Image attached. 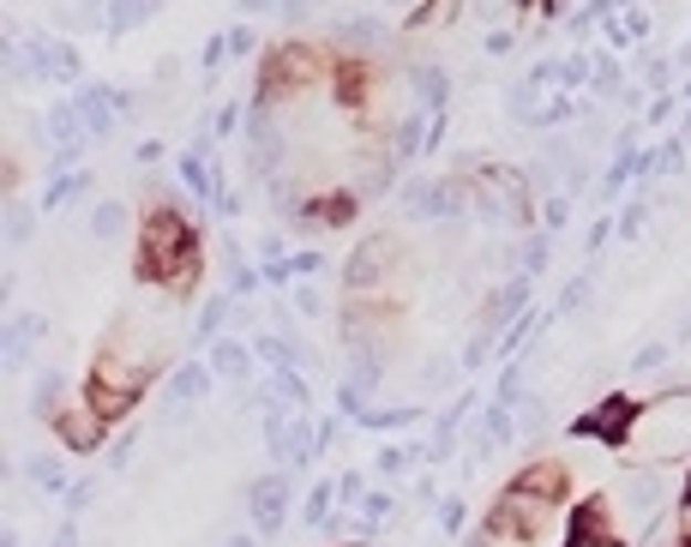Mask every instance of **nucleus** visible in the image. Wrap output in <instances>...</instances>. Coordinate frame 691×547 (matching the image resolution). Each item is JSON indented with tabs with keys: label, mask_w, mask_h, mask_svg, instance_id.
Instances as JSON below:
<instances>
[{
	"label": "nucleus",
	"mask_w": 691,
	"mask_h": 547,
	"mask_svg": "<svg viewBox=\"0 0 691 547\" xmlns=\"http://www.w3.org/2000/svg\"><path fill=\"white\" fill-rule=\"evenodd\" d=\"M668 494H673V475L668 470H631L626 482H619V512L631 517V524H656V512L668 505Z\"/></svg>",
	"instance_id": "1"
},
{
	"label": "nucleus",
	"mask_w": 691,
	"mask_h": 547,
	"mask_svg": "<svg viewBox=\"0 0 691 547\" xmlns=\"http://www.w3.org/2000/svg\"><path fill=\"white\" fill-rule=\"evenodd\" d=\"M103 421H108V415H103V409H96L91 398L54 409V433H61V440L73 445V451H91L96 440H103Z\"/></svg>",
	"instance_id": "2"
},
{
	"label": "nucleus",
	"mask_w": 691,
	"mask_h": 547,
	"mask_svg": "<svg viewBox=\"0 0 691 547\" xmlns=\"http://www.w3.org/2000/svg\"><path fill=\"white\" fill-rule=\"evenodd\" d=\"M283 512H289V475L276 470L253 487V524L265 529V536H276V529H283Z\"/></svg>",
	"instance_id": "3"
},
{
	"label": "nucleus",
	"mask_w": 691,
	"mask_h": 547,
	"mask_svg": "<svg viewBox=\"0 0 691 547\" xmlns=\"http://www.w3.org/2000/svg\"><path fill=\"white\" fill-rule=\"evenodd\" d=\"M391 259H397L391 241H367V248L349 259V290H379L385 271H391Z\"/></svg>",
	"instance_id": "4"
},
{
	"label": "nucleus",
	"mask_w": 691,
	"mask_h": 547,
	"mask_svg": "<svg viewBox=\"0 0 691 547\" xmlns=\"http://www.w3.org/2000/svg\"><path fill=\"white\" fill-rule=\"evenodd\" d=\"M205 391H211V367L187 361V367H175V374H169V403H175V409H192Z\"/></svg>",
	"instance_id": "5"
},
{
	"label": "nucleus",
	"mask_w": 691,
	"mask_h": 547,
	"mask_svg": "<svg viewBox=\"0 0 691 547\" xmlns=\"http://www.w3.org/2000/svg\"><path fill=\"white\" fill-rule=\"evenodd\" d=\"M626 415H631L626 403H601V409H589V415L577 421V440H619V433H626Z\"/></svg>",
	"instance_id": "6"
},
{
	"label": "nucleus",
	"mask_w": 691,
	"mask_h": 547,
	"mask_svg": "<svg viewBox=\"0 0 691 547\" xmlns=\"http://www.w3.org/2000/svg\"><path fill=\"white\" fill-rule=\"evenodd\" d=\"M247 367H253V349L234 344V337H217V349H211V374H217V379H234V386H241Z\"/></svg>",
	"instance_id": "7"
},
{
	"label": "nucleus",
	"mask_w": 691,
	"mask_h": 547,
	"mask_svg": "<svg viewBox=\"0 0 691 547\" xmlns=\"http://www.w3.org/2000/svg\"><path fill=\"white\" fill-rule=\"evenodd\" d=\"M157 7L163 0H115V7H108V36H127V31H138V24L145 19H157Z\"/></svg>",
	"instance_id": "8"
},
{
	"label": "nucleus",
	"mask_w": 691,
	"mask_h": 547,
	"mask_svg": "<svg viewBox=\"0 0 691 547\" xmlns=\"http://www.w3.org/2000/svg\"><path fill=\"white\" fill-rule=\"evenodd\" d=\"M265 403H307V379L295 367H271L265 374Z\"/></svg>",
	"instance_id": "9"
},
{
	"label": "nucleus",
	"mask_w": 691,
	"mask_h": 547,
	"mask_svg": "<svg viewBox=\"0 0 691 547\" xmlns=\"http://www.w3.org/2000/svg\"><path fill=\"white\" fill-rule=\"evenodd\" d=\"M565 482H572V475H565V463H530V475H523L517 487H530V494H542V499H559Z\"/></svg>",
	"instance_id": "10"
},
{
	"label": "nucleus",
	"mask_w": 691,
	"mask_h": 547,
	"mask_svg": "<svg viewBox=\"0 0 691 547\" xmlns=\"http://www.w3.org/2000/svg\"><path fill=\"white\" fill-rule=\"evenodd\" d=\"M121 229H127V204H121V199H103V204L91 211V241H115Z\"/></svg>",
	"instance_id": "11"
},
{
	"label": "nucleus",
	"mask_w": 691,
	"mask_h": 547,
	"mask_svg": "<svg viewBox=\"0 0 691 547\" xmlns=\"http://www.w3.org/2000/svg\"><path fill=\"white\" fill-rule=\"evenodd\" d=\"M415 103L421 108L446 103V73H439V66H415Z\"/></svg>",
	"instance_id": "12"
},
{
	"label": "nucleus",
	"mask_w": 691,
	"mask_h": 547,
	"mask_svg": "<svg viewBox=\"0 0 691 547\" xmlns=\"http://www.w3.org/2000/svg\"><path fill=\"white\" fill-rule=\"evenodd\" d=\"M229 319V301L223 295H217V301H205V307H199V325H192V344H211V337H217V325H223Z\"/></svg>",
	"instance_id": "13"
},
{
	"label": "nucleus",
	"mask_w": 691,
	"mask_h": 547,
	"mask_svg": "<svg viewBox=\"0 0 691 547\" xmlns=\"http://www.w3.org/2000/svg\"><path fill=\"white\" fill-rule=\"evenodd\" d=\"M463 524H469V505L463 499H439V529H446V536H463Z\"/></svg>",
	"instance_id": "14"
},
{
	"label": "nucleus",
	"mask_w": 691,
	"mask_h": 547,
	"mask_svg": "<svg viewBox=\"0 0 691 547\" xmlns=\"http://www.w3.org/2000/svg\"><path fill=\"white\" fill-rule=\"evenodd\" d=\"M535 325H542L535 313H517V319H511V332H505V355H517L523 344H530V337H535Z\"/></svg>",
	"instance_id": "15"
},
{
	"label": "nucleus",
	"mask_w": 691,
	"mask_h": 547,
	"mask_svg": "<svg viewBox=\"0 0 691 547\" xmlns=\"http://www.w3.org/2000/svg\"><path fill=\"white\" fill-rule=\"evenodd\" d=\"M589 78H596V61H584V54L559 61V85H589Z\"/></svg>",
	"instance_id": "16"
},
{
	"label": "nucleus",
	"mask_w": 691,
	"mask_h": 547,
	"mask_svg": "<svg viewBox=\"0 0 691 547\" xmlns=\"http://www.w3.org/2000/svg\"><path fill=\"white\" fill-rule=\"evenodd\" d=\"M24 235H31V211H24L19 199H7V241H12V248H19Z\"/></svg>",
	"instance_id": "17"
},
{
	"label": "nucleus",
	"mask_w": 691,
	"mask_h": 547,
	"mask_svg": "<svg viewBox=\"0 0 691 547\" xmlns=\"http://www.w3.org/2000/svg\"><path fill=\"white\" fill-rule=\"evenodd\" d=\"M661 361H668V344H643L638 355H631V374H643V379H649Z\"/></svg>",
	"instance_id": "18"
},
{
	"label": "nucleus",
	"mask_w": 691,
	"mask_h": 547,
	"mask_svg": "<svg viewBox=\"0 0 691 547\" xmlns=\"http://www.w3.org/2000/svg\"><path fill=\"white\" fill-rule=\"evenodd\" d=\"M415 457H421V451H404V445H385V451H379V470H385V475H404V470H409V463H415Z\"/></svg>",
	"instance_id": "19"
},
{
	"label": "nucleus",
	"mask_w": 691,
	"mask_h": 547,
	"mask_svg": "<svg viewBox=\"0 0 691 547\" xmlns=\"http://www.w3.org/2000/svg\"><path fill=\"white\" fill-rule=\"evenodd\" d=\"M589 85H596V91H601V97H619V66H614V61H607V54H601V61H596V78H589Z\"/></svg>",
	"instance_id": "20"
},
{
	"label": "nucleus",
	"mask_w": 691,
	"mask_h": 547,
	"mask_svg": "<svg viewBox=\"0 0 691 547\" xmlns=\"http://www.w3.org/2000/svg\"><path fill=\"white\" fill-rule=\"evenodd\" d=\"M31 482L54 494V487H61V463H54V457H31Z\"/></svg>",
	"instance_id": "21"
},
{
	"label": "nucleus",
	"mask_w": 691,
	"mask_h": 547,
	"mask_svg": "<svg viewBox=\"0 0 691 547\" xmlns=\"http://www.w3.org/2000/svg\"><path fill=\"white\" fill-rule=\"evenodd\" d=\"M584 301H589V277H572V283H565V295H559V313H577Z\"/></svg>",
	"instance_id": "22"
},
{
	"label": "nucleus",
	"mask_w": 691,
	"mask_h": 547,
	"mask_svg": "<svg viewBox=\"0 0 691 547\" xmlns=\"http://www.w3.org/2000/svg\"><path fill=\"white\" fill-rule=\"evenodd\" d=\"M61 403V374H43L36 379V409H54Z\"/></svg>",
	"instance_id": "23"
},
{
	"label": "nucleus",
	"mask_w": 691,
	"mask_h": 547,
	"mask_svg": "<svg viewBox=\"0 0 691 547\" xmlns=\"http://www.w3.org/2000/svg\"><path fill=\"white\" fill-rule=\"evenodd\" d=\"M500 403H523V374H517V367H505V374H500Z\"/></svg>",
	"instance_id": "24"
},
{
	"label": "nucleus",
	"mask_w": 691,
	"mask_h": 547,
	"mask_svg": "<svg viewBox=\"0 0 691 547\" xmlns=\"http://www.w3.org/2000/svg\"><path fill=\"white\" fill-rule=\"evenodd\" d=\"M362 505H367V517H362L367 529H379V524H385V512H391V499H385V494H367Z\"/></svg>",
	"instance_id": "25"
},
{
	"label": "nucleus",
	"mask_w": 691,
	"mask_h": 547,
	"mask_svg": "<svg viewBox=\"0 0 691 547\" xmlns=\"http://www.w3.org/2000/svg\"><path fill=\"white\" fill-rule=\"evenodd\" d=\"M565 217H572V199H547L542 223H547V229H565Z\"/></svg>",
	"instance_id": "26"
},
{
	"label": "nucleus",
	"mask_w": 691,
	"mask_h": 547,
	"mask_svg": "<svg viewBox=\"0 0 691 547\" xmlns=\"http://www.w3.org/2000/svg\"><path fill=\"white\" fill-rule=\"evenodd\" d=\"M91 499H96V475H91V482H78L73 494H66V512H85Z\"/></svg>",
	"instance_id": "27"
},
{
	"label": "nucleus",
	"mask_w": 691,
	"mask_h": 547,
	"mask_svg": "<svg viewBox=\"0 0 691 547\" xmlns=\"http://www.w3.org/2000/svg\"><path fill=\"white\" fill-rule=\"evenodd\" d=\"M337 499L343 505H362L367 494H362V475H343V482H337Z\"/></svg>",
	"instance_id": "28"
},
{
	"label": "nucleus",
	"mask_w": 691,
	"mask_h": 547,
	"mask_svg": "<svg viewBox=\"0 0 691 547\" xmlns=\"http://www.w3.org/2000/svg\"><path fill=\"white\" fill-rule=\"evenodd\" d=\"M229 61V36H211V43H205V66H211V73H217V66H223Z\"/></svg>",
	"instance_id": "29"
},
{
	"label": "nucleus",
	"mask_w": 691,
	"mask_h": 547,
	"mask_svg": "<svg viewBox=\"0 0 691 547\" xmlns=\"http://www.w3.org/2000/svg\"><path fill=\"white\" fill-rule=\"evenodd\" d=\"M547 265V241H530V248H523V271H530V277H535V271H542Z\"/></svg>",
	"instance_id": "30"
},
{
	"label": "nucleus",
	"mask_w": 691,
	"mask_h": 547,
	"mask_svg": "<svg viewBox=\"0 0 691 547\" xmlns=\"http://www.w3.org/2000/svg\"><path fill=\"white\" fill-rule=\"evenodd\" d=\"M295 307L307 313V319H320V313H325V301H320V290H295Z\"/></svg>",
	"instance_id": "31"
},
{
	"label": "nucleus",
	"mask_w": 691,
	"mask_h": 547,
	"mask_svg": "<svg viewBox=\"0 0 691 547\" xmlns=\"http://www.w3.org/2000/svg\"><path fill=\"white\" fill-rule=\"evenodd\" d=\"M253 43H259V36L247 31V24H241V31H229V54H253Z\"/></svg>",
	"instance_id": "32"
},
{
	"label": "nucleus",
	"mask_w": 691,
	"mask_h": 547,
	"mask_svg": "<svg viewBox=\"0 0 691 547\" xmlns=\"http://www.w3.org/2000/svg\"><path fill=\"white\" fill-rule=\"evenodd\" d=\"M643 229V204H626V217H619V235H638Z\"/></svg>",
	"instance_id": "33"
},
{
	"label": "nucleus",
	"mask_w": 691,
	"mask_h": 547,
	"mask_svg": "<svg viewBox=\"0 0 691 547\" xmlns=\"http://www.w3.org/2000/svg\"><path fill=\"white\" fill-rule=\"evenodd\" d=\"M488 49H493V54H511V49H517V36H511V31H493Z\"/></svg>",
	"instance_id": "34"
},
{
	"label": "nucleus",
	"mask_w": 691,
	"mask_h": 547,
	"mask_svg": "<svg viewBox=\"0 0 691 547\" xmlns=\"http://www.w3.org/2000/svg\"><path fill=\"white\" fill-rule=\"evenodd\" d=\"M301 7H307V0H276V12H289V19H301Z\"/></svg>",
	"instance_id": "35"
},
{
	"label": "nucleus",
	"mask_w": 691,
	"mask_h": 547,
	"mask_svg": "<svg viewBox=\"0 0 691 547\" xmlns=\"http://www.w3.org/2000/svg\"><path fill=\"white\" fill-rule=\"evenodd\" d=\"M54 547H78V536H73V524L61 529V536H54Z\"/></svg>",
	"instance_id": "36"
},
{
	"label": "nucleus",
	"mask_w": 691,
	"mask_h": 547,
	"mask_svg": "<svg viewBox=\"0 0 691 547\" xmlns=\"http://www.w3.org/2000/svg\"><path fill=\"white\" fill-rule=\"evenodd\" d=\"M391 7H421V0H391Z\"/></svg>",
	"instance_id": "37"
}]
</instances>
